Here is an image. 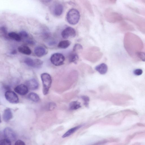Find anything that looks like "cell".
Segmentation results:
<instances>
[{"instance_id":"6da1fadb","label":"cell","mask_w":145,"mask_h":145,"mask_svg":"<svg viewBox=\"0 0 145 145\" xmlns=\"http://www.w3.org/2000/svg\"><path fill=\"white\" fill-rule=\"evenodd\" d=\"M80 18L79 11L76 9H70L67 12L66 19L67 22L70 24L75 25L78 22Z\"/></svg>"},{"instance_id":"7a4b0ae2","label":"cell","mask_w":145,"mask_h":145,"mask_svg":"<svg viewBox=\"0 0 145 145\" xmlns=\"http://www.w3.org/2000/svg\"><path fill=\"white\" fill-rule=\"evenodd\" d=\"M41 78L43 85L42 91L44 95H47L50 88L52 80L50 75L48 73H44L41 75Z\"/></svg>"},{"instance_id":"3957f363","label":"cell","mask_w":145,"mask_h":145,"mask_svg":"<svg viewBox=\"0 0 145 145\" xmlns=\"http://www.w3.org/2000/svg\"><path fill=\"white\" fill-rule=\"evenodd\" d=\"M65 60V57L60 53H54L51 56L50 58L51 62L56 66H59L63 65Z\"/></svg>"},{"instance_id":"277c9868","label":"cell","mask_w":145,"mask_h":145,"mask_svg":"<svg viewBox=\"0 0 145 145\" xmlns=\"http://www.w3.org/2000/svg\"><path fill=\"white\" fill-rule=\"evenodd\" d=\"M5 95L6 99L10 103L13 104L18 103V97L16 94L13 91L8 90L5 92Z\"/></svg>"},{"instance_id":"5b68a950","label":"cell","mask_w":145,"mask_h":145,"mask_svg":"<svg viewBox=\"0 0 145 145\" xmlns=\"http://www.w3.org/2000/svg\"><path fill=\"white\" fill-rule=\"evenodd\" d=\"M61 35L64 39L73 37L76 35V31L73 28L70 27H67L62 31Z\"/></svg>"},{"instance_id":"8992f818","label":"cell","mask_w":145,"mask_h":145,"mask_svg":"<svg viewBox=\"0 0 145 145\" xmlns=\"http://www.w3.org/2000/svg\"><path fill=\"white\" fill-rule=\"evenodd\" d=\"M3 134L6 138L11 141H15L16 139V135L15 133L11 128L7 127L5 128Z\"/></svg>"},{"instance_id":"52a82bcc","label":"cell","mask_w":145,"mask_h":145,"mask_svg":"<svg viewBox=\"0 0 145 145\" xmlns=\"http://www.w3.org/2000/svg\"><path fill=\"white\" fill-rule=\"evenodd\" d=\"M25 84L28 89L32 90H36L39 87V83L35 78L28 80L26 82Z\"/></svg>"},{"instance_id":"ba28073f","label":"cell","mask_w":145,"mask_h":145,"mask_svg":"<svg viewBox=\"0 0 145 145\" xmlns=\"http://www.w3.org/2000/svg\"><path fill=\"white\" fill-rule=\"evenodd\" d=\"M15 91L21 95L26 94L28 92V88L26 85L21 84L16 87L14 89Z\"/></svg>"},{"instance_id":"9c48e42d","label":"cell","mask_w":145,"mask_h":145,"mask_svg":"<svg viewBox=\"0 0 145 145\" xmlns=\"http://www.w3.org/2000/svg\"><path fill=\"white\" fill-rule=\"evenodd\" d=\"M34 52L36 56L39 57L45 55L47 52L46 49L41 46L36 47L34 49Z\"/></svg>"},{"instance_id":"30bf717a","label":"cell","mask_w":145,"mask_h":145,"mask_svg":"<svg viewBox=\"0 0 145 145\" xmlns=\"http://www.w3.org/2000/svg\"><path fill=\"white\" fill-rule=\"evenodd\" d=\"M95 69L100 74H104L107 72L108 67L106 64L103 63L97 65Z\"/></svg>"},{"instance_id":"8fae6325","label":"cell","mask_w":145,"mask_h":145,"mask_svg":"<svg viewBox=\"0 0 145 145\" xmlns=\"http://www.w3.org/2000/svg\"><path fill=\"white\" fill-rule=\"evenodd\" d=\"M12 117V114L11 110L9 108L5 109L3 114V118L5 122L9 121Z\"/></svg>"},{"instance_id":"7c38bea8","label":"cell","mask_w":145,"mask_h":145,"mask_svg":"<svg viewBox=\"0 0 145 145\" xmlns=\"http://www.w3.org/2000/svg\"><path fill=\"white\" fill-rule=\"evenodd\" d=\"M63 9V7L61 4H56L54 7L53 10L54 14L56 16H59L62 13Z\"/></svg>"},{"instance_id":"4fadbf2b","label":"cell","mask_w":145,"mask_h":145,"mask_svg":"<svg viewBox=\"0 0 145 145\" xmlns=\"http://www.w3.org/2000/svg\"><path fill=\"white\" fill-rule=\"evenodd\" d=\"M18 50L20 52L26 55H30L31 53L30 49L26 46H20L18 48Z\"/></svg>"},{"instance_id":"5bb4252c","label":"cell","mask_w":145,"mask_h":145,"mask_svg":"<svg viewBox=\"0 0 145 145\" xmlns=\"http://www.w3.org/2000/svg\"><path fill=\"white\" fill-rule=\"evenodd\" d=\"M81 107L80 102L77 101H74L71 102L69 105V108L71 110H76Z\"/></svg>"},{"instance_id":"9a60e30c","label":"cell","mask_w":145,"mask_h":145,"mask_svg":"<svg viewBox=\"0 0 145 145\" xmlns=\"http://www.w3.org/2000/svg\"><path fill=\"white\" fill-rule=\"evenodd\" d=\"M81 127V125H78L69 129L62 136V138H65L70 136L79 129Z\"/></svg>"},{"instance_id":"2e32d148","label":"cell","mask_w":145,"mask_h":145,"mask_svg":"<svg viewBox=\"0 0 145 145\" xmlns=\"http://www.w3.org/2000/svg\"><path fill=\"white\" fill-rule=\"evenodd\" d=\"M27 97L29 99L34 102L37 103L40 100L39 96L34 92H31L29 93Z\"/></svg>"},{"instance_id":"e0dca14e","label":"cell","mask_w":145,"mask_h":145,"mask_svg":"<svg viewBox=\"0 0 145 145\" xmlns=\"http://www.w3.org/2000/svg\"><path fill=\"white\" fill-rule=\"evenodd\" d=\"M71 42L67 40L60 41L58 44L59 48L61 49H65L68 48L71 44Z\"/></svg>"},{"instance_id":"ac0fdd59","label":"cell","mask_w":145,"mask_h":145,"mask_svg":"<svg viewBox=\"0 0 145 145\" xmlns=\"http://www.w3.org/2000/svg\"><path fill=\"white\" fill-rule=\"evenodd\" d=\"M78 59V56L76 53H72L70 54L69 56V60L70 62L76 64L77 63Z\"/></svg>"},{"instance_id":"d6986e66","label":"cell","mask_w":145,"mask_h":145,"mask_svg":"<svg viewBox=\"0 0 145 145\" xmlns=\"http://www.w3.org/2000/svg\"><path fill=\"white\" fill-rule=\"evenodd\" d=\"M8 36L11 39L17 41H20L21 37L19 34L13 32H10L8 34Z\"/></svg>"},{"instance_id":"ffe728a7","label":"cell","mask_w":145,"mask_h":145,"mask_svg":"<svg viewBox=\"0 0 145 145\" xmlns=\"http://www.w3.org/2000/svg\"><path fill=\"white\" fill-rule=\"evenodd\" d=\"M24 62L28 66L34 67V59L29 57H27L24 59Z\"/></svg>"},{"instance_id":"44dd1931","label":"cell","mask_w":145,"mask_h":145,"mask_svg":"<svg viewBox=\"0 0 145 145\" xmlns=\"http://www.w3.org/2000/svg\"><path fill=\"white\" fill-rule=\"evenodd\" d=\"M34 67L37 69L41 68L43 65V62L41 60L36 59H34Z\"/></svg>"},{"instance_id":"7402d4cb","label":"cell","mask_w":145,"mask_h":145,"mask_svg":"<svg viewBox=\"0 0 145 145\" xmlns=\"http://www.w3.org/2000/svg\"><path fill=\"white\" fill-rule=\"evenodd\" d=\"M81 98L84 101V104L86 107H88L89 105V98L87 96L83 95L81 97Z\"/></svg>"},{"instance_id":"603a6c76","label":"cell","mask_w":145,"mask_h":145,"mask_svg":"<svg viewBox=\"0 0 145 145\" xmlns=\"http://www.w3.org/2000/svg\"><path fill=\"white\" fill-rule=\"evenodd\" d=\"M0 145H11V141L7 138L0 140Z\"/></svg>"},{"instance_id":"cb8c5ba5","label":"cell","mask_w":145,"mask_h":145,"mask_svg":"<svg viewBox=\"0 0 145 145\" xmlns=\"http://www.w3.org/2000/svg\"><path fill=\"white\" fill-rule=\"evenodd\" d=\"M137 56L142 61H145V54L141 52H138L136 53Z\"/></svg>"},{"instance_id":"d4e9b609","label":"cell","mask_w":145,"mask_h":145,"mask_svg":"<svg viewBox=\"0 0 145 145\" xmlns=\"http://www.w3.org/2000/svg\"><path fill=\"white\" fill-rule=\"evenodd\" d=\"M143 71L142 69H135L133 71L134 74L136 76H139L142 74Z\"/></svg>"},{"instance_id":"484cf974","label":"cell","mask_w":145,"mask_h":145,"mask_svg":"<svg viewBox=\"0 0 145 145\" xmlns=\"http://www.w3.org/2000/svg\"><path fill=\"white\" fill-rule=\"evenodd\" d=\"M82 49V46L80 44H76L73 48V51L74 52H75L76 50H81Z\"/></svg>"},{"instance_id":"4316f807","label":"cell","mask_w":145,"mask_h":145,"mask_svg":"<svg viewBox=\"0 0 145 145\" xmlns=\"http://www.w3.org/2000/svg\"><path fill=\"white\" fill-rule=\"evenodd\" d=\"M19 35L21 37H23L24 38H27L28 36V33L26 31H20L19 33Z\"/></svg>"},{"instance_id":"83f0119b","label":"cell","mask_w":145,"mask_h":145,"mask_svg":"<svg viewBox=\"0 0 145 145\" xmlns=\"http://www.w3.org/2000/svg\"><path fill=\"white\" fill-rule=\"evenodd\" d=\"M56 104L53 103H50L49 104L48 108L50 110H52L56 107Z\"/></svg>"},{"instance_id":"f1b7e54d","label":"cell","mask_w":145,"mask_h":145,"mask_svg":"<svg viewBox=\"0 0 145 145\" xmlns=\"http://www.w3.org/2000/svg\"><path fill=\"white\" fill-rule=\"evenodd\" d=\"M14 145H25V144L22 140H18L15 142Z\"/></svg>"},{"instance_id":"f546056e","label":"cell","mask_w":145,"mask_h":145,"mask_svg":"<svg viewBox=\"0 0 145 145\" xmlns=\"http://www.w3.org/2000/svg\"><path fill=\"white\" fill-rule=\"evenodd\" d=\"M0 30L1 32H3L4 34H6L7 31L6 28L5 27L2 26L0 28Z\"/></svg>"},{"instance_id":"4dcf8cb0","label":"cell","mask_w":145,"mask_h":145,"mask_svg":"<svg viewBox=\"0 0 145 145\" xmlns=\"http://www.w3.org/2000/svg\"><path fill=\"white\" fill-rule=\"evenodd\" d=\"M17 53L16 51V50H13L11 52V54H15Z\"/></svg>"},{"instance_id":"1f68e13d","label":"cell","mask_w":145,"mask_h":145,"mask_svg":"<svg viewBox=\"0 0 145 145\" xmlns=\"http://www.w3.org/2000/svg\"><path fill=\"white\" fill-rule=\"evenodd\" d=\"M3 136H4L3 134V133L1 132H0V140L3 139L2 138L3 137Z\"/></svg>"},{"instance_id":"d6a6232c","label":"cell","mask_w":145,"mask_h":145,"mask_svg":"<svg viewBox=\"0 0 145 145\" xmlns=\"http://www.w3.org/2000/svg\"><path fill=\"white\" fill-rule=\"evenodd\" d=\"M1 120L0 116V123L1 122Z\"/></svg>"}]
</instances>
